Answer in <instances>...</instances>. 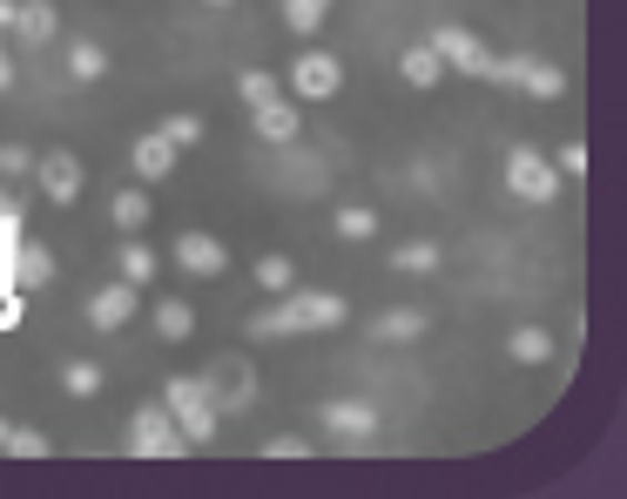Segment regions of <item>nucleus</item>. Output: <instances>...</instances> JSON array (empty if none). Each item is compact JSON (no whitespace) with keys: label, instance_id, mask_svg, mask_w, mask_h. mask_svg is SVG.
<instances>
[{"label":"nucleus","instance_id":"nucleus-1","mask_svg":"<svg viewBox=\"0 0 627 499\" xmlns=\"http://www.w3.org/2000/svg\"><path fill=\"white\" fill-rule=\"evenodd\" d=\"M331 324H344L337 291H284V304L250 317V338H297V330H331Z\"/></svg>","mask_w":627,"mask_h":499},{"label":"nucleus","instance_id":"nucleus-2","mask_svg":"<svg viewBox=\"0 0 627 499\" xmlns=\"http://www.w3.org/2000/svg\"><path fill=\"white\" fill-rule=\"evenodd\" d=\"M162 405H169V419L183 426L190 452H196V446H210V439H216V426H223V411H216V398H210V385H203V378H169V385H162Z\"/></svg>","mask_w":627,"mask_h":499},{"label":"nucleus","instance_id":"nucleus-3","mask_svg":"<svg viewBox=\"0 0 627 499\" xmlns=\"http://www.w3.org/2000/svg\"><path fill=\"white\" fill-rule=\"evenodd\" d=\"M129 452L135 459H183L190 439H183V426L169 419V405H142L129 419Z\"/></svg>","mask_w":627,"mask_h":499},{"label":"nucleus","instance_id":"nucleus-4","mask_svg":"<svg viewBox=\"0 0 627 499\" xmlns=\"http://www.w3.org/2000/svg\"><path fill=\"white\" fill-rule=\"evenodd\" d=\"M560 183H567V176L554 170L540 149H513V155H506V190H513L519 203H554Z\"/></svg>","mask_w":627,"mask_h":499},{"label":"nucleus","instance_id":"nucleus-5","mask_svg":"<svg viewBox=\"0 0 627 499\" xmlns=\"http://www.w3.org/2000/svg\"><path fill=\"white\" fill-rule=\"evenodd\" d=\"M425 41L438 48L445 68H459V74H479V81H486V61H493V54H486V41H479L473 28H432Z\"/></svg>","mask_w":627,"mask_h":499},{"label":"nucleus","instance_id":"nucleus-6","mask_svg":"<svg viewBox=\"0 0 627 499\" xmlns=\"http://www.w3.org/2000/svg\"><path fill=\"white\" fill-rule=\"evenodd\" d=\"M203 385H210L216 411H243V405L256 398V371H250L243 358H216V365L203 371Z\"/></svg>","mask_w":627,"mask_h":499},{"label":"nucleus","instance_id":"nucleus-7","mask_svg":"<svg viewBox=\"0 0 627 499\" xmlns=\"http://www.w3.org/2000/svg\"><path fill=\"white\" fill-rule=\"evenodd\" d=\"M0 257H8V284L14 291H48L54 284V249L48 243H8Z\"/></svg>","mask_w":627,"mask_h":499},{"label":"nucleus","instance_id":"nucleus-8","mask_svg":"<svg viewBox=\"0 0 627 499\" xmlns=\"http://www.w3.org/2000/svg\"><path fill=\"white\" fill-rule=\"evenodd\" d=\"M291 89H297L304 102H331V95L344 89V61H337V54H317V48H311V54H304V61L291 68Z\"/></svg>","mask_w":627,"mask_h":499},{"label":"nucleus","instance_id":"nucleus-9","mask_svg":"<svg viewBox=\"0 0 627 499\" xmlns=\"http://www.w3.org/2000/svg\"><path fill=\"white\" fill-rule=\"evenodd\" d=\"M175 264H183L190 277H223L230 271V243H216L210 230H183L175 236Z\"/></svg>","mask_w":627,"mask_h":499},{"label":"nucleus","instance_id":"nucleus-10","mask_svg":"<svg viewBox=\"0 0 627 499\" xmlns=\"http://www.w3.org/2000/svg\"><path fill=\"white\" fill-rule=\"evenodd\" d=\"M34 183H41V196H48V203H61V210H68V203L81 196V162H74L68 149L34 155Z\"/></svg>","mask_w":627,"mask_h":499},{"label":"nucleus","instance_id":"nucleus-11","mask_svg":"<svg viewBox=\"0 0 627 499\" xmlns=\"http://www.w3.org/2000/svg\"><path fill=\"white\" fill-rule=\"evenodd\" d=\"M324 426H331L337 439H372V432L385 426V411H378L372 398H331V405H324Z\"/></svg>","mask_w":627,"mask_h":499},{"label":"nucleus","instance_id":"nucleus-12","mask_svg":"<svg viewBox=\"0 0 627 499\" xmlns=\"http://www.w3.org/2000/svg\"><path fill=\"white\" fill-rule=\"evenodd\" d=\"M135 284H102L95 297H88V324H95V330H122L129 317H135Z\"/></svg>","mask_w":627,"mask_h":499},{"label":"nucleus","instance_id":"nucleus-13","mask_svg":"<svg viewBox=\"0 0 627 499\" xmlns=\"http://www.w3.org/2000/svg\"><path fill=\"white\" fill-rule=\"evenodd\" d=\"M256 115V142H271V149H291L304 129H297V109L277 95V102H263V109H250Z\"/></svg>","mask_w":627,"mask_h":499},{"label":"nucleus","instance_id":"nucleus-14","mask_svg":"<svg viewBox=\"0 0 627 499\" xmlns=\"http://www.w3.org/2000/svg\"><path fill=\"white\" fill-rule=\"evenodd\" d=\"M169 170H175V142H169L162 129H149V135L135 142V176H142V183H162Z\"/></svg>","mask_w":627,"mask_h":499},{"label":"nucleus","instance_id":"nucleus-15","mask_svg":"<svg viewBox=\"0 0 627 499\" xmlns=\"http://www.w3.org/2000/svg\"><path fill=\"white\" fill-rule=\"evenodd\" d=\"M54 28H61V14L48 8V0H21V8H14V28H8V34H21L28 48H41V41H54Z\"/></svg>","mask_w":627,"mask_h":499},{"label":"nucleus","instance_id":"nucleus-16","mask_svg":"<svg viewBox=\"0 0 627 499\" xmlns=\"http://www.w3.org/2000/svg\"><path fill=\"white\" fill-rule=\"evenodd\" d=\"M398 74L412 81V89H438V81H445V61H438V48H432V41H418V48H405V54H398Z\"/></svg>","mask_w":627,"mask_h":499},{"label":"nucleus","instance_id":"nucleus-17","mask_svg":"<svg viewBox=\"0 0 627 499\" xmlns=\"http://www.w3.org/2000/svg\"><path fill=\"white\" fill-rule=\"evenodd\" d=\"M506 352H513V365H547V358H554V330H540V324H519L513 338H506Z\"/></svg>","mask_w":627,"mask_h":499},{"label":"nucleus","instance_id":"nucleus-18","mask_svg":"<svg viewBox=\"0 0 627 499\" xmlns=\"http://www.w3.org/2000/svg\"><path fill=\"white\" fill-rule=\"evenodd\" d=\"M372 338H378V345H412V338H425V310H385V317L372 324Z\"/></svg>","mask_w":627,"mask_h":499},{"label":"nucleus","instance_id":"nucleus-19","mask_svg":"<svg viewBox=\"0 0 627 499\" xmlns=\"http://www.w3.org/2000/svg\"><path fill=\"white\" fill-rule=\"evenodd\" d=\"M445 249L432 236H412V243H392V271H438Z\"/></svg>","mask_w":627,"mask_h":499},{"label":"nucleus","instance_id":"nucleus-20","mask_svg":"<svg viewBox=\"0 0 627 499\" xmlns=\"http://www.w3.org/2000/svg\"><path fill=\"white\" fill-rule=\"evenodd\" d=\"M68 74L74 81H102L109 74V48L102 41H68Z\"/></svg>","mask_w":627,"mask_h":499},{"label":"nucleus","instance_id":"nucleus-21","mask_svg":"<svg viewBox=\"0 0 627 499\" xmlns=\"http://www.w3.org/2000/svg\"><path fill=\"white\" fill-rule=\"evenodd\" d=\"M155 330H162L169 345H183L190 330H196V310H190L183 297H162V304H155Z\"/></svg>","mask_w":627,"mask_h":499},{"label":"nucleus","instance_id":"nucleus-22","mask_svg":"<svg viewBox=\"0 0 627 499\" xmlns=\"http://www.w3.org/2000/svg\"><path fill=\"white\" fill-rule=\"evenodd\" d=\"M526 95H540V102H560L567 95V74L554 68V61H526V81H519Z\"/></svg>","mask_w":627,"mask_h":499},{"label":"nucleus","instance_id":"nucleus-23","mask_svg":"<svg viewBox=\"0 0 627 499\" xmlns=\"http://www.w3.org/2000/svg\"><path fill=\"white\" fill-rule=\"evenodd\" d=\"M324 14H331V0H284V28L291 34H317Z\"/></svg>","mask_w":627,"mask_h":499},{"label":"nucleus","instance_id":"nucleus-24","mask_svg":"<svg viewBox=\"0 0 627 499\" xmlns=\"http://www.w3.org/2000/svg\"><path fill=\"white\" fill-rule=\"evenodd\" d=\"M331 223H337V236H351V243H372V236H378V216H372L365 203H344Z\"/></svg>","mask_w":627,"mask_h":499},{"label":"nucleus","instance_id":"nucleus-25","mask_svg":"<svg viewBox=\"0 0 627 499\" xmlns=\"http://www.w3.org/2000/svg\"><path fill=\"white\" fill-rule=\"evenodd\" d=\"M115 264H122V284H135V291L155 277V257H149L142 243H115Z\"/></svg>","mask_w":627,"mask_h":499},{"label":"nucleus","instance_id":"nucleus-26","mask_svg":"<svg viewBox=\"0 0 627 499\" xmlns=\"http://www.w3.org/2000/svg\"><path fill=\"white\" fill-rule=\"evenodd\" d=\"M61 391H68V398H95V391H102V365H88V358L61 365Z\"/></svg>","mask_w":627,"mask_h":499},{"label":"nucleus","instance_id":"nucleus-27","mask_svg":"<svg viewBox=\"0 0 627 499\" xmlns=\"http://www.w3.org/2000/svg\"><path fill=\"white\" fill-rule=\"evenodd\" d=\"M236 89H243L250 109H263V102H277V95H284V81H277V74H263V68H250V74H236Z\"/></svg>","mask_w":627,"mask_h":499},{"label":"nucleus","instance_id":"nucleus-28","mask_svg":"<svg viewBox=\"0 0 627 499\" xmlns=\"http://www.w3.org/2000/svg\"><path fill=\"white\" fill-rule=\"evenodd\" d=\"M0 452H8V459H48L54 446H48L41 432H28V426H8V439H0Z\"/></svg>","mask_w":627,"mask_h":499},{"label":"nucleus","instance_id":"nucleus-29","mask_svg":"<svg viewBox=\"0 0 627 499\" xmlns=\"http://www.w3.org/2000/svg\"><path fill=\"white\" fill-rule=\"evenodd\" d=\"M149 223V196L142 190H115V230L129 236V230H142Z\"/></svg>","mask_w":627,"mask_h":499},{"label":"nucleus","instance_id":"nucleus-30","mask_svg":"<svg viewBox=\"0 0 627 499\" xmlns=\"http://www.w3.org/2000/svg\"><path fill=\"white\" fill-rule=\"evenodd\" d=\"M256 284H263V291H291V284H297L291 257H263V264H256Z\"/></svg>","mask_w":627,"mask_h":499},{"label":"nucleus","instance_id":"nucleus-31","mask_svg":"<svg viewBox=\"0 0 627 499\" xmlns=\"http://www.w3.org/2000/svg\"><path fill=\"white\" fill-rule=\"evenodd\" d=\"M486 81H499V89H519V81H526V54H506V61L493 54V61H486Z\"/></svg>","mask_w":627,"mask_h":499},{"label":"nucleus","instance_id":"nucleus-32","mask_svg":"<svg viewBox=\"0 0 627 499\" xmlns=\"http://www.w3.org/2000/svg\"><path fill=\"white\" fill-rule=\"evenodd\" d=\"M21 196H8V190H0V249H8V243H21Z\"/></svg>","mask_w":627,"mask_h":499},{"label":"nucleus","instance_id":"nucleus-33","mask_svg":"<svg viewBox=\"0 0 627 499\" xmlns=\"http://www.w3.org/2000/svg\"><path fill=\"white\" fill-rule=\"evenodd\" d=\"M0 176H14V183H21V176H34V155H28L21 142H0Z\"/></svg>","mask_w":627,"mask_h":499},{"label":"nucleus","instance_id":"nucleus-34","mask_svg":"<svg viewBox=\"0 0 627 499\" xmlns=\"http://www.w3.org/2000/svg\"><path fill=\"white\" fill-rule=\"evenodd\" d=\"M162 135H169L175 149H190V142H203V122H196V115H169V122H162Z\"/></svg>","mask_w":627,"mask_h":499},{"label":"nucleus","instance_id":"nucleus-35","mask_svg":"<svg viewBox=\"0 0 627 499\" xmlns=\"http://www.w3.org/2000/svg\"><path fill=\"white\" fill-rule=\"evenodd\" d=\"M263 459H311V439H291V432H277V439H263Z\"/></svg>","mask_w":627,"mask_h":499},{"label":"nucleus","instance_id":"nucleus-36","mask_svg":"<svg viewBox=\"0 0 627 499\" xmlns=\"http://www.w3.org/2000/svg\"><path fill=\"white\" fill-rule=\"evenodd\" d=\"M21 310H28V297H14V284H8V291H0V330L21 324Z\"/></svg>","mask_w":627,"mask_h":499},{"label":"nucleus","instance_id":"nucleus-37","mask_svg":"<svg viewBox=\"0 0 627 499\" xmlns=\"http://www.w3.org/2000/svg\"><path fill=\"white\" fill-rule=\"evenodd\" d=\"M560 176H587V149H580V142L560 149Z\"/></svg>","mask_w":627,"mask_h":499},{"label":"nucleus","instance_id":"nucleus-38","mask_svg":"<svg viewBox=\"0 0 627 499\" xmlns=\"http://www.w3.org/2000/svg\"><path fill=\"white\" fill-rule=\"evenodd\" d=\"M14 89V61H8V34H0V95Z\"/></svg>","mask_w":627,"mask_h":499},{"label":"nucleus","instance_id":"nucleus-39","mask_svg":"<svg viewBox=\"0 0 627 499\" xmlns=\"http://www.w3.org/2000/svg\"><path fill=\"white\" fill-rule=\"evenodd\" d=\"M14 28V0H0V34H8Z\"/></svg>","mask_w":627,"mask_h":499},{"label":"nucleus","instance_id":"nucleus-40","mask_svg":"<svg viewBox=\"0 0 627 499\" xmlns=\"http://www.w3.org/2000/svg\"><path fill=\"white\" fill-rule=\"evenodd\" d=\"M210 8H230V0H210Z\"/></svg>","mask_w":627,"mask_h":499},{"label":"nucleus","instance_id":"nucleus-41","mask_svg":"<svg viewBox=\"0 0 627 499\" xmlns=\"http://www.w3.org/2000/svg\"><path fill=\"white\" fill-rule=\"evenodd\" d=\"M0 439H8V426H0Z\"/></svg>","mask_w":627,"mask_h":499}]
</instances>
